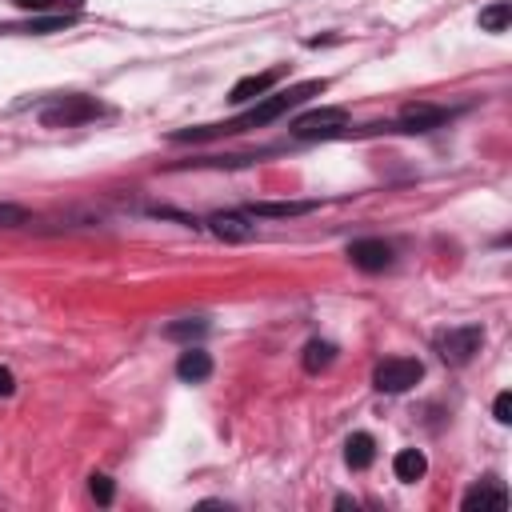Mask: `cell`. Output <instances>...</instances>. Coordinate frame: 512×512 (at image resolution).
<instances>
[{"label":"cell","mask_w":512,"mask_h":512,"mask_svg":"<svg viewBox=\"0 0 512 512\" xmlns=\"http://www.w3.org/2000/svg\"><path fill=\"white\" fill-rule=\"evenodd\" d=\"M316 92H324V80L292 84L288 92H276V96H268V100L252 104V108H248L240 120H232V124H204V128H188V132H176V140H204V136H216V132H244V128H260V124H268V120L284 116L288 108L304 104V100H308V96H316Z\"/></svg>","instance_id":"cell-1"},{"label":"cell","mask_w":512,"mask_h":512,"mask_svg":"<svg viewBox=\"0 0 512 512\" xmlns=\"http://www.w3.org/2000/svg\"><path fill=\"white\" fill-rule=\"evenodd\" d=\"M104 112L100 100L84 96V92H72V96H56L52 104L40 108V124L44 128H72V124H84V120H96Z\"/></svg>","instance_id":"cell-2"},{"label":"cell","mask_w":512,"mask_h":512,"mask_svg":"<svg viewBox=\"0 0 512 512\" xmlns=\"http://www.w3.org/2000/svg\"><path fill=\"white\" fill-rule=\"evenodd\" d=\"M484 344V328L480 324H460V328H448L436 336V352L444 364H468Z\"/></svg>","instance_id":"cell-3"},{"label":"cell","mask_w":512,"mask_h":512,"mask_svg":"<svg viewBox=\"0 0 512 512\" xmlns=\"http://www.w3.org/2000/svg\"><path fill=\"white\" fill-rule=\"evenodd\" d=\"M420 376H424V364H420L416 356H388V360L376 364L372 384H376L380 392H408Z\"/></svg>","instance_id":"cell-4"},{"label":"cell","mask_w":512,"mask_h":512,"mask_svg":"<svg viewBox=\"0 0 512 512\" xmlns=\"http://www.w3.org/2000/svg\"><path fill=\"white\" fill-rule=\"evenodd\" d=\"M348 124V112L344 108H316V112H304L292 120V136L300 140H316V136H340Z\"/></svg>","instance_id":"cell-5"},{"label":"cell","mask_w":512,"mask_h":512,"mask_svg":"<svg viewBox=\"0 0 512 512\" xmlns=\"http://www.w3.org/2000/svg\"><path fill=\"white\" fill-rule=\"evenodd\" d=\"M348 260H352L360 272H384V268L392 264V248H388L384 240H376V236L352 240V244H348Z\"/></svg>","instance_id":"cell-6"},{"label":"cell","mask_w":512,"mask_h":512,"mask_svg":"<svg viewBox=\"0 0 512 512\" xmlns=\"http://www.w3.org/2000/svg\"><path fill=\"white\" fill-rule=\"evenodd\" d=\"M284 76V64L280 68H268V72H252V76H240L236 84H232V92H228V100L232 104H248V100H256V96H264L276 80Z\"/></svg>","instance_id":"cell-7"},{"label":"cell","mask_w":512,"mask_h":512,"mask_svg":"<svg viewBox=\"0 0 512 512\" xmlns=\"http://www.w3.org/2000/svg\"><path fill=\"white\" fill-rule=\"evenodd\" d=\"M448 120V108H436V104H408L396 120L400 132H428V128H440Z\"/></svg>","instance_id":"cell-8"},{"label":"cell","mask_w":512,"mask_h":512,"mask_svg":"<svg viewBox=\"0 0 512 512\" xmlns=\"http://www.w3.org/2000/svg\"><path fill=\"white\" fill-rule=\"evenodd\" d=\"M176 376L188 380V384H200L212 376V356L204 348H184L180 360H176Z\"/></svg>","instance_id":"cell-9"},{"label":"cell","mask_w":512,"mask_h":512,"mask_svg":"<svg viewBox=\"0 0 512 512\" xmlns=\"http://www.w3.org/2000/svg\"><path fill=\"white\" fill-rule=\"evenodd\" d=\"M208 228H212L220 240H232V244H240V240L252 236V224H248V216H240V212H216V216H208Z\"/></svg>","instance_id":"cell-10"},{"label":"cell","mask_w":512,"mask_h":512,"mask_svg":"<svg viewBox=\"0 0 512 512\" xmlns=\"http://www.w3.org/2000/svg\"><path fill=\"white\" fill-rule=\"evenodd\" d=\"M468 512L472 508H504L508 504V492L496 484V480H480V484H472L468 492H464V500H460Z\"/></svg>","instance_id":"cell-11"},{"label":"cell","mask_w":512,"mask_h":512,"mask_svg":"<svg viewBox=\"0 0 512 512\" xmlns=\"http://www.w3.org/2000/svg\"><path fill=\"white\" fill-rule=\"evenodd\" d=\"M316 204L312 200H256L248 212L252 216H276V220H288V216H304V212H312Z\"/></svg>","instance_id":"cell-12"},{"label":"cell","mask_w":512,"mask_h":512,"mask_svg":"<svg viewBox=\"0 0 512 512\" xmlns=\"http://www.w3.org/2000/svg\"><path fill=\"white\" fill-rule=\"evenodd\" d=\"M392 472H396V480L412 484V480H420V476L428 472V460H424L420 448H400V452L392 456Z\"/></svg>","instance_id":"cell-13"},{"label":"cell","mask_w":512,"mask_h":512,"mask_svg":"<svg viewBox=\"0 0 512 512\" xmlns=\"http://www.w3.org/2000/svg\"><path fill=\"white\" fill-rule=\"evenodd\" d=\"M372 456H376V440L368 436V432H352L348 436V444H344V460H348V468H368L372 464Z\"/></svg>","instance_id":"cell-14"},{"label":"cell","mask_w":512,"mask_h":512,"mask_svg":"<svg viewBox=\"0 0 512 512\" xmlns=\"http://www.w3.org/2000/svg\"><path fill=\"white\" fill-rule=\"evenodd\" d=\"M512 24V4L508 0H492L484 12H480V28L484 32H504Z\"/></svg>","instance_id":"cell-15"},{"label":"cell","mask_w":512,"mask_h":512,"mask_svg":"<svg viewBox=\"0 0 512 512\" xmlns=\"http://www.w3.org/2000/svg\"><path fill=\"white\" fill-rule=\"evenodd\" d=\"M336 360V344H328V340H312L308 348H304V368L308 372H320V368H328Z\"/></svg>","instance_id":"cell-16"},{"label":"cell","mask_w":512,"mask_h":512,"mask_svg":"<svg viewBox=\"0 0 512 512\" xmlns=\"http://www.w3.org/2000/svg\"><path fill=\"white\" fill-rule=\"evenodd\" d=\"M204 328H208L204 320H184V324H168L164 336H168V340H188V336H200Z\"/></svg>","instance_id":"cell-17"},{"label":"cell","mask_w":512,"mask_h":512,"mask_svg":"<svg viewBox=\"0 0 512 512\" xmlns=\"http://www.w3.org/2000/svg\"><path fill=\"white\" fill-rule=\"evenodd\" d=\"M88 488H92V496H96L100 504H112V480H108L104 472H92V480H88Z\"/></svg>","instance_id":"cell-18"},{"label":"cell","mask_w":512,"mask_h":512,"mask_svg":"<svg viewBox=\"0 0 512 512\" xmlns=\"http://www.w3.org/2000/svg\"><path fill=\"white\" fill-rule=\"evenodd\" d=\"M24 220H28V212L20 204H0V228H16Z\"/></svg>","instance_id":"cell-19"},{"label":"cell","mask_w":512,"mask_h":512,"mask_svg":"<svg viewBox=\"0 0 512 512\" xmlns=\"http://www.w3.org/2000/svg\"><path fill=\"white\" fill-rule=\"evenodd\" d=\"M492 416H496L500 424H508V420H512V392H500V396H496V404H492Z\"/></svg>","instance_id":"cell-20"},{"label":"cell","mask_w":512,"mask_h":512,"mask_svg":"<svg viewBox=\"0 0 512 512\" xmlns=\"http://www.w3.org/2000/svg\"><path fill=\"white\" fill-rule=\"evenodd\" d=\"M12 392H16V376L0 364V396H12Z\"/></svg>","instance_id":"cell-21"},{"label":"cell","mask_w":512,"mask_h":512,"mask_svg":"<svg viewBox=\"0 0 512 512\" xmlns=\"http://www.w3.org/2000/svg\"><path fill=\"white\" fill-rule=\"evenodd\" d=\"M16 8H28V12H44V8H52L56 0H12Z\"/></svg>","instance_id":"cell-22"}]
</instances>
